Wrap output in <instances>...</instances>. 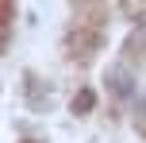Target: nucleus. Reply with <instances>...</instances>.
<instances>
[{
  "label": "nucleus",
  "mask_w": 146,
  "mask_h": 143,
  "mask_svg": "<svg viewBox=\"0 0 146 143\" xmlns=\"http://www.w3.org/2000/svg\"><path fill=\"white\" fill-rule=\"evenodd\" d=\"M96 105V97H92V89H77V97H73V112H88V108Z\"/></svg>",
  "instance_id": "nucleus-4"
},
{
  "label": "nucleus",
  "mask_w": 146,
  "mask_h": 143,
  "mask_svg": "<svg viewBox=\"0 0 146 143\" xmlns=\"http://www.w3.org/2000/svg\"><path fill=\"white\" fill-rule=\"evenodd\" d=\"M104 39H108V8L104 4H77L66 27V54L73 66H88L100 54Z\"/></svg>",
  "instance_id": "nucleus-1"
},
{
  "label": "nucleus",
  "mask_w": 146,
  "mask_h": 143,
  "mask_svg": "<svg viewBox=\"0 0 146 143\" xmlns=\"http://www.w3.org/2000/svg\"><path fill=\"white\" fill-rule=\"evenodd\" d=\"M19 143H38V139H27V136H23V139H19Z\"/></svg>",
  "instance_id": "nucleus-5"
},
{
  "label": "nucleus",
  "mask_w": 146,
  "mask_h": 143,
  "mask_svg": "<svg viewBox=\"0 0 146 143\" xmlns=\"http://www.w3.org/2000/svg\"><path fill=\"white\" fill-rule=\"evenodd\" d=\"M131 120H135V132H139V136L146 139V93H142L139 101H135V116H131Z\"/></svg>",
  "instance_id": "nucleus-3"
},
{
  "label": "nucleus",
  "mask_w": 146,
  "mask_h": 143,
  "mask_svg": "<svg viewBox=\"0 0 146 143\" xmlns=\"http://www.w3.org/2000/svg\"><path fill=\"white\" fill-rule=\"evenodd\" d=\"M23 85H27V93H31V89H35V93H42V89H46V85L38 81L35 74H23ZM35 108H50V101H46V97H35Z\"/></svg>",
  "instance_id": "nucleus-2"
}]
</instances>
